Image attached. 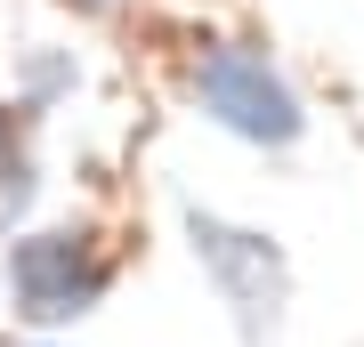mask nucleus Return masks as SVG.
<instances>
[{
	"label": "nucleus",
	"instance_id": "obj_3",
	"mask_svg": "<svg viewBox=\"0 0 364 347\" xmlns=\"http://www.w3.org/2000/svg\"><path fill=\"white\" fill-rule=\"evenodd\" d=\"M105 283H114V258L97 250V234H25L9 250V299L25 323H73L90 315Z\"/></svg>",
	"mask_w": 364,
	"mask_h": 347
},
{
	"label": "nucleus",
	"instance_id": "obj_4",
	"mask_svg": "<svg viewBox=\"0 0 364 347\" xmlns=\"http://www.w3.org/2000/svg\"><path fill=\"white\" fill-rule=\"evenodd\" d=\"M81 81V65L73 57H25V114H41V105H57Z\"/></svg>",
	"mask_w": 364,
	"mask_h": 347
},
{
	"label": "nucleus",
	"instance_id": "obj_2",
	"mask_svg": "<svg viewBox=\"0 0 364 347\" xmlns=\"http://www.w3.org/2000/svg\"><path fill=\"white\" fill-rule=\"evenodd\" d=\"M186 234H195V258L210 267L227 315L243 323V347H275V323H284V299H291V275H284V250L251 226H227L210 210H186Z\"/></svg>",
	"mask_w": 364,
	"mask_h": 347
},
{
	"label": "nucleus",
	"instance_id": "obj_5",
	"mask_svg": "<svg viewBox=\"0 0 364 347\" xmlns=\"http://www.w3.org/2000/svg\"><path fill=\"white\" fill-rule=\"evenodd\" d=\"M65 9H81V16H114L122 0H65Z\"/></svg>",
	"mask_w": 364,
	"mask_h": 347
},
{
	"label": "nucleus",
	"instance_id": "obj_1",
	"mask_svg": "<svg viewBox=\"0 0 364 347\" xmlns=\"http://www.w3.org/2000/svg\"><path fill=\"white\" fill-rule=\"evenodd\" d=\"M186 89H195V105H203L210 129H227V138H243V145H291L299 129H308V114H299V97H291V81L275 73L259 49H243V40L203 49Z\"/></svg>",
	"mask_w": 364,
	"mask_h": 347
}]
</instances>
